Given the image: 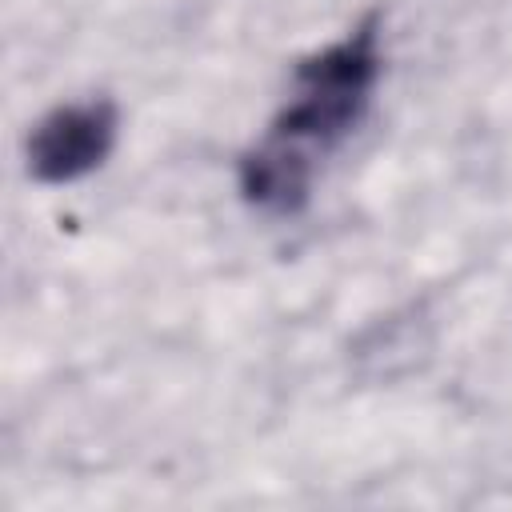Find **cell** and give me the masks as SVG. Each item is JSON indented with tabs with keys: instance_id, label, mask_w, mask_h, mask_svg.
<instances>
[{
	"instance_id": "cell-2",
	"label": "cell",
	"mask_w": 512,
	"mask_h": 512,
	"mask_svg": "<svg viewBox=\"0 0 512 512\" xmlns=\"http://www.w3.org/2000/svg\"><path fill=\"white\" fill-rule=\"evenodd\" d=\"M120 132V112L112 100H72L40 116V124L28 136V172L40 184H72L88 172H96Z\"/></svg>"
},
{
	"instance_id": "cell-1",
	"label": "cell",
	"mask_w": 512,
	"mask_h": 512,
	"mask_svg": "<svg viewBox=\"0 0 512 512\" xmlns=\"http://www.w3.org/2000/svg\"><path fill=\"white\" fill-rule=\"evenodd\" d=\"M380 80V20L364 16L328 48L296 64L288 104L272 116L260 144L240 160V192L268 216L308 204L320 160L360 124Z\"/></svg>"
}]
</instances>
